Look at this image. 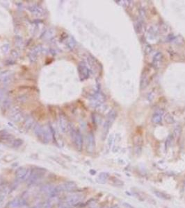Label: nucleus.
I'll use <instances>...</instances> for the list:
<instances>
[{"mask_svg":"<svg viewBox=\"0 0 185 208\" xmlns=\"http://www.w3.org/2000/svg\"><path fill=\"white\" fill-rule=\"evenodd\" d=\"M77 70H78L79 78L81 81H84L89 77V70L84 63H82V62L79 63L77 67Z\"/></svg>","mask_w":185,"mask_h":208,"instance_id":"423d86ee","label":"nucleus"},{"mask_svg":"<svg viewBox=\"0 0 185 208\" xmlns=\"http://www.w3.org/2000/svg\"><path fill=\"white\" fill-rule=\"evenodd\" d=\"M71 135H72L73 142L75 144L77 150L79 151H81L83 148V137L80 130H75V129L72 128Z\"/></svg>","mask_w":185,"mask_h":208,"instance_id":"20e7f679","label":"nucleus"},{"mask_svg":"<svg viewBox=\"0 0 185 208\" xmlns=\"http://www.w3.org/2000/svg\"><path fill=\"white\" fill-rule=\"evenodd\" d=\"M33 132L37 138L44 144L49 143L50 141L52 139L50 128H47L42 125L38 124L35 126L33 128Z\"/></svg>","mask_w":185,"mask_h":208,"instance_id":"f257e3e1","label":"nucleus"},{"mask_svg":"<svg viewBox=\"0 0 185 208\" xmlns=\"http://www.w3.org/2000/svg\"><path fill=\"white\" fill-rule=\"evenodd\" d=\"M184 188H185V180H184Z\"/></svg>","mask_w":185,"mask_h":208,"instance_id":"72a5a7b5","label":"nucleus"},{"mask_svg":"<svg viewBox=\"0 0 185 208\" xmlns=\"http://www.w3.org/2000/svg\"><path fill=\"white\" fill-rule=\"evenodd\" d=\"M22 144V140L20 139H17L13 141V146L18 148L20 147L21 145Z\"/></svg>","mask_w":185,"mask_h":208,"instance_id":"a878e982","label":"nucleus"},{"mask_svg":"<svg viewBox=\"0 0 185 208\" xmlns=\"http://www.w3.org/2000/svg\"><path fill=\"white\" fill-rule=\"evenodd\" d=\"M153 192H154L155 195L156 196L157 198H161L163 200H170L171 198V196L165 192H162V191H157V190H155Z\"/></svg>","mask_w":185,"mask_h":208,"instance_id":"aec40b11","label":"nucleus"},{"mask_svg":"<svg viewBox=\"0 0 185 208\" xmlns=\"http://www.w3.org/2000/svg\"><path fill=\"white\" fill-rule=\"evenodd\" d=\"M180 134H181V128L180 127H176V128H175V130H174L173 131V137H178L180 135Z\"/></svg>","mask_w":185,"mask_h":208,"instance_id":"393cba45","label":"nucleus"},{"mask_svg":"<svg viewBox=\"0 0 185 208\" xmlns=\"http://www.w3.org/2000/svg\"><path fill=\"white\" fill-rule=\"evenodd\" d=\"M27 9L31 12V13L35 15H43L44 13V10L42 6L38 4H33V5L29 6L27 7Z\"/></svg>","mask_w":185,"mask_h":208,"instance_id":"9b49d317","label":"nucleus"},{"mask_svg":"<svg viewBox=\"0 0 185 208\" xmlns=\"http://www.w3.org/2000/svg\"><path fill=\"white\" fill-rule=\"evenodd\" d=\"M72 206H70L68 203L66 202H64V203H60L58 206V208H71Z\"/></svg>","mask_w":185,"mask_h":208,"instance_id":"cd10ccee","label":"nucleus"},{"mask_svg":"<svg viewBox=\"0 0 185 208\" xmlns=\"http://www.w3.org/2000/svg\"><path fill=\"white\" fill-rule=\"evenodd\" d=\"M59 126L63 133H68L69 131H71V130H72V128H71L70 124L68 122V119L63 114H61L59 115Z\"/></svg>","mask_w":185,"mask_h":208,"instance_id":"39448f33","label":"nucleus"},{"mask_svg":"<svg viewBox=\"0 0 185 208\" xmlns=\"http://www.w3.org/2000/svg\"><path fill=\"white\" fill-rule=\"evenodd\" d=\"M115 116H116V113H115L114 110H111L109 113L108 116H107V119L106 122H105L104 125V130L106 133L108 132L109 129L111 126V125H112Z\"/></svg>","mask_w":185,"mask_h":208,"instance_id":"1a4fd4ad","label":"nucleus"},{"mask_svg":"<svg viewBox=\"0 0 185 208\" xmlns=\"http://www.w3.org/2000/svg\"><path fill=\"white\" fill-rule=\"evenodd\" d=\"M33 124V119L32 118L29 117L28 119H27L25 120L24 124V127L25 130H28L29 129H30L31 128V126H32Z\"/></svg>","mask_w":185,"mask_h":208,"instance_id":"b1692460","label":"nucleus"},{"mask_svg":"<svg viewBox=\"0 0 185 208\" xmlns=\"http://www.w3.org/2000/svg\"><path fill=\"white\" fill-rule=\"evenodd\" d=\"M162 114L163 111L158 110L155 112L152 116V121L155 124H159L162 122Z\"/></svg>","mask_w":185,"mask_h":208,"instance_id":"f3484780","label":"nucleus"},{"mask_svg":"<svg viewBox=\"0 0 185 208\" xmlns=\"http://www.w3.org/2000/svg\"><path fill=\"white\" fill-rule=\"evenodd\" d=\"M31 172V169L27 168L24 166H20L18 167L15 171V176L17 181L18 182H22V181L28 180L29 176H30Z\"/></svg>","mask_w":185,"mask_h":208,"instance_id":"7ed1b4c3","label":"nucleus"},{"mask_svg":"<svg viewBox=\"0 0 185 208\" xmlns=\"http://www.w3.org/2000/svg\"><path fill=\"white\" fill-rule=\"evenodd\" d=\"M152 51V47L150 45H146V47H145V52H146V54H150Z\"/></svg>","mask_w":185,"mask_h":208,"instance_id":"c756f323","label":"nucleus"},{"mask_svg":"<svg viewBox=\"0 0 185 208\" xmlns=\"http://www.w3.org/2000/svg\"><path fill=\"white\" fill-rule=\"evenodd\" d=\"M90 174H91V175H95L96 171L94 169H91L90 170Z\"/></svg>","mask_w":185,"mask_h":208,"instance_id":"2f4dec72","label":"nucleus"},{"mask_svg":"<svg viewBox=\"0 0 185 208\" xmlns=\"http://www.w3.org/2000/svg\"><path fill=\"white\" fill-rule=\"evenodd\" d=\"M10 139H11V135L8 134L7 132L2 131V132L0 133V140L6 141L10 140Z\"/></svg>","mask_w":185,"mask_h":208,"instance_id":"5701e85b","label":"nucleus"},{"mask_svg":"<svg viewBox=\"0 0 185 208\" xmlns=\"http://www.w3.org/2000/svg\"><path fill=\"white\" fill-rule=\"evenodd\" d=\"M95 146V137L93 133L90 132L87 135V151L89 153H92Z\"/></svg>","mask_w":185,"mask_h":208,"instance_id":"9d476101","label":"nucleus"},{"mask_svg":"<svg viewBox=\"0 0 185 208\" xmlns=\"http://www.w3.org/2000/svg\"><path fill=\"white\" fill-rule=\"evenodd\" d=\"M41 47H36L30 52L29 55V58L31 62H35L38 59V57L39 56V54L41 53Z\"/></svg>","mask_w":185,"mask_h":208,"instance_id":"4468645a","label":"nucleus"},{"mask_svg":"<svg viewBox=\"0 0 185 208\" xmlns=\"http://www.w3.org/2000/svg\"><path fill=\"white\" fill-rule=\"evenodd\" d=\"M123 207L125 208H135L133 205H132L131 204L127 203V202H125V203H123Z\"/></svg>","mask_w":185,"mask_h":208,"instance_id":"7c9ffc66","label":"nucleus"},{"mask_svg":"<svg viewBox=\"0 0 185 208\" xmlns=\"http://www.w3.org/2000/svg\"><path fill=\"white\" fill-rule=\"evenodd\" d=\"M63 41H64L63 42L65 44V45H66L69 49L73 50V49H75V47H76V45H77L76 40H75L74 37L70 36V35H66V37H64V40Z\"/></svg>","mask_w":185,"mask_h":208,"instance_id":"ddd939ff","label":"nucleus"},{"mask_svg":"<svg viewBox=\"0 0 185 208\" xmlns=\"http://www.w3.org/2000/svg\"><path fill=\"white\" fill-rule=\"evenodd\" d=\"M63 188H64V191H68V192H72L75 191L77 189V185L74 182H65L64 184L62 185Z\"/></svg>","mask_w":185,"mask_h":208,"instance_id":"dca6fc26","label":"nucleus"},{"mask_svg":"<svg viewBox=\"0 0 185 208\" xmlns=\"http://www.w3.org/2000/svg\"><path fill=\"white\" fill-rule=\"evenodd\" d=\"M13 75H11L10 72H4L1 76V80L4 83H8L11 81Z\"/></svg>","mask_w":185,"mask_h":208,"instance_id":"412c9836","label":"nucleus"},{"mask_svg":"<svg viewBox=\"0 0 185 208\" xmlns=\"http://www.w3.org/2000/svg\"><path fill=\"white\" fill-rule=\"evenodd\" d=\"M27 205V201L22 197H17L10 202L8 205L10 208H20Z\"/></svg>","mask_w":185,"mask_h":208,"instance_id":"0eeeda50","label":"nucleus"},{"mask_svg":"<svg viewBox=\"0 0 185 208\" xmlns=\"http://www.w3.org/2000/svg\"><path fill=\"white\" fill-rule=\"evenodd\" d=\"M46 172L45 168H34L33 169H31V172L30 174V176L28 180H27V183L29 186L36 184V183L38 182L40 180H41L45 176Z\"/></svg>","mask_w":185,"mask_h":208,"instance_id":"f03ea898","label":"nucleus"},{"mask_svg":"<svg viewBox=\"0 0 185 208\" xmlns=\"http://www.w3.org/2000/svg\"><path fill=\"white\" fill-rule=\"evenodd\" d=\"M113 184H114L115 185H116V186L122 187L124 185V182L122 180H119V179L115 178L114 180H113Z\"/></svg>","mask_w":185,"mask_h":208,"instance_id":"bb28decb","label":"nucleus"},{"mask_svg":"<svg viewBox=\"0 0 185 208\" xmlns=\"http://www.w3.org/2000/svg\"><path fill=\"white\" fill-rule=\"evenodd\" d=\"M10 118L13 122L16 123L20 122L22 121V119H23V114L20 110L15 109L10 113Z\"/></svg>","mask_w":185,"mask_h":208,"instance_id":"f8f14e48","label":"nucleus"},{"mask_svg":"<svg viewBox=\"0 0 185 208\" xmlns=\"http://www.w3.org/2000/svg\"><path fill=\"white\" fill-rule=\"evenodd\" d=\"M149 77L147 74V73L144 74L143 73L141 78V82H140V87L141 89H144L148 86V83H149Z\"/></svg>","mask_w":185,"mask_h":208,"instance_id":"6ab92c4d","label":"nucleus"},{"mask_svg":"<svg viewBox=\"0 0 185 208\" xmlns=\"http://www.w3.org/2000/svg\"><path fill=\"white\" fill-rule=\"evenodd\" d=\"M162 60H163V55L161 52H158V53H155L152 58V66L155 68L158 67L161 61H162Z\"/></svg>","mask_w":185,"mask_h":208,"instance_id":"2eb2a0df","label":"nucleus"},{"mask_svg":"<svg viewBox=\"0 0 185 208\" xmlns=\"http://www.w3.org/2000/svg\"><path fill=\"white\" fill-rule=\"evenodd\" d=\"M8 97L7 94L5 90H4L3 89H0V102H4L3 104L5 105V104H8Z\"/></svg>","mask_w":185,"mask_h":208,"instance_id":"4be33fe9","label":"nucleus"},{"mask_svg":"<svg viewBox=\"0 0 185 208\" xmlns=\"http://www.w3.org/2000/svg\"><path fill=\"white\" fill-rule=\"evenodd\" d=\"M109 176H110V175H109V173L102 172L99 174L96 181L98 183H100V184H104L107 182V179L109 178Z\"/></svg>","mask_w":185,"mask_h":208,"instance_id":"a211bd4d","label":"nucleus"},{"mask_svg":"<svg viewBox=\"0 0 185 208\" xmlns=\"http://www.w3.org/2000/svg\"><path fill=\"white\" fill-rule=\"evenodd\" d=\"M111 208H119V207H118V205H113V207H111Z\"/></svg>","mask_w":185,"mask_h":208,"instance_id":"473e14b6","label":"nucleus"},{"mask_svg":"<svg viewBox=\"0 0 185 208\" xmlns=\"http://www.w3.org/2000/svg\"><path fill=\"white\" fill-rule=\"evenodd\" d=\"M81 200H82V196L76 193V194H73L68 196L66 202L73 207V206H76L81 203Z\"/></svg>","mask_w":185,"mask_h":208,"instance_id":"6e6552de","label":"nucleus"},{"mask_svg":"<svg viewBox=\"0 0 185 208\" xmlns=\"http://www.w3.org/2000/svg\"><path fill=\"white\" fill-rule=\"evenodd\" d=\"M165 119H166V122L169 123V124H172V123L174 122L173 116H171L169 114H168L166 116Z\"/></svg>","mask_w":185,"mask_h":208,"instance_id":"c85d7f7f","label":"nucleus"}]
</instances>
